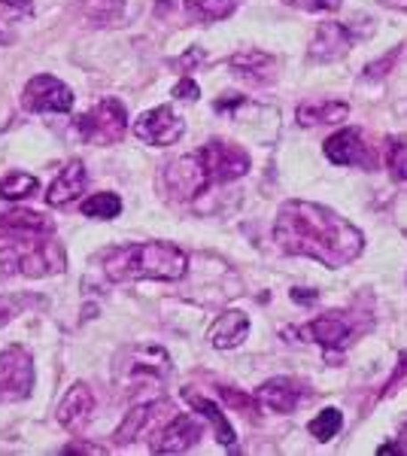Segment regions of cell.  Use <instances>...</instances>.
I'll list each match as a JSON object with an SVG mask.
<instances>
[{
	"mask_svg": "<svg viewBox=\"0 0 407 456\" xmlns=\"http://www.w3.org/2000/svg\"><path fill=\"white\" fill-rule=\"evenodd\" d=\"M40 192V180L25 171H12L0 180V198L4 201H21V198H31Z\"/></svg>",
	"mask_w": 407,
	"mask_h": 456,
	"instance_id": "obj_24",
	"label": "cell"
},
{
	"mask_svg": "<svg viewBox=\"0 0 407 456\" xmlns=\"http://www.w3.org/2000/svg\"><path fill=\"white\" fill-rule=\"evenodd\" d=\"M402 438H404V453H407V426H404V436Z\"/></svg>",
	"mask_w": 407,
	"mask_h": 456,
	"instance_id": "obj_39",
	"label": "cell"
},
{
	"mask_svg": "<svg viewBox=\"0 0 407 456\" xmlns=\"http://www.w3.org/2000/svg\"><path fill=\"white\" fill-rule=\"evenodd\" d=\"M125 12V0H83V16L94 25H110Z\"/></svg>",
	"mask_w": 407,
	"mask_h": 456,
	"instance_id": "obj_27",
	"label": "cell"
},
{
	"mask_svg": "<svg viewBox=\"0 0 407 456\" xmlns=\"http://www.w3.org/2000/svg\"><path fill=\"white\" fill-rule=\"evenodd\" d=\"M198 441H201V426L186 414H176L174 420L152 438L150 447H152V453H186Z\"/></svg>",
	"mask_w": 407,
	"mask_h": 456,
	"instance_id": "obj_13",
	"label": "cell"
},
{
	"mask_svg": "<svg viewBox=\"0 0 407 456\" xmlns=\"http://www.w3.org/2000/svg\"><path fill=\"white\" fill-rule=\"evenodd\" d=\"M165 186H167V192L176 198V201H195V198L210 192V186H207L204 171H201V165H198L195 152H191V156H183V159L170 161V165L165 167Z\"/></svg>",
	"mask_w": 407,
	"mask_h": 456,
	"instance_id": "obj_10",
	"label": "cell"
},
{
	"mask_svg": "<svg viewBox=\"0 0 407 456\" xmlns=\"http://www.w3.org/2000/svg\"><path fill=\"white\" fill-rule=\"evenodd\" d=\"M198 61H204V53H201V49H191V53H189L186 58H180V61H174V64H176L180 70H189L191 64H198Z\"/></svg>",
	"mask_w": 407,
	"mask_h": 456,
	"instance_id": "obj_35",
	"label": "cell"
},
{
	"mask_svg": "<svg viewBox=\"0 0 407 456\" xmlns=\"http://www.w3.org/2000/svg\"><path fill=\"white\" fill-rule=\"evenodd\" d=\"M350 116V104L344 101H305L295 110V119L305 128H313V125H335L344 122Z\"/></svg>",
	"mask_w": 407,
	"mask_h": 456,
	"instance_id": "obj_21",
	"label": "cell"
},
{
	"mask_svg": "<svg viewBox=\"0 0 407 456\" xmlns=\"http://www.w3.org/2000/svg\"><path fill=\"white\" fill-rule=\"evenodd\" d=\"M189 268V256L167 240L113 247L103 256V274L113 283L128 281H180Z\"/></svg>",
	"mask_w": 407,
	"mask_h": 456,
	"instance_id": "obj_2",
	"label": "cell"
},
{
	"mask_svg": "<svg viewBox=\"0 0 407 456\" xmlns=\"http://www.w3.org/2000/svg\"><path fill=\"white\" fill-rule=\"evenodd\" d=\"M68 256L64 247L55 238H28V240H10L0 247V268L6 274H21V277H52L61 274Z\"/></svg>",
	"mask_w": 407,
	"mask_h": 456,
	"instance_id": "obj_3",
	"label": "cell"
},
{
	"mask_svg": "<svg viewBox=\"0 0 407 456\" xmlns=\"http://www.w3.org/2000/svg\"><path fill=\"white\" fill-rule=\"evenodd\" d=\"M64 453H107V451H103V447H94V444H85V441H83V444H68V447H64Z\"/></svg>",
	"mask_w": 407,
	"mask_h": 456,
	"instance_id": "obj_36",
	"label": "cell"
},
{
	"mask_svg": "<svg viewBox=\"0 0 407 456\" xmlns=\"http://www.w3.org/2000/svg\"><path fill=\"white\" fill-rule=\"evenodd\" d=\"M256 402L262 404V408L273 411V414H292L301 402V387L289 378H273L268 384L258 387Z\"/></svg>",
	"mask_w": 407,
	"mask_h": 456,
	"instance_id": "obj_16",
	"label": "cell"
},
{
	"mask_svg": "<svg viewBox=\"0 0 407 456\" xmlns=\"http://www.w3.org/2000/svg\"><path fill=\"white\" fill-rule=\"evenodd\" d=\"M0 234L10 240L49 238V234H55V223L34 210H10V213H0Z\"/></svg>",
	"mask_w": 407,
	"mask_h": 456,
	"instance_id": "obj_14",
	"label": "cell"
},
{
	"mask_svg": "<svg viewBox=\"0 0 407 456\" xmlns=\"http://www.w3.org/2000/svg\"><path fill=\"white\" fill-rule=\"evenodd\" d=\"M92 411H94L92 389L85 384H73L68 389V395L61 399V404H58V423H61L64 429H79V426L88 420Z\"/></svg>",
	"mask_w": 407,
	"mask_h": 456,
	"instance_id": "obj_19",
	"label": "cell"
},
{
	"mask_svg": "<svg viewBox=\"0 0 407 456\" xmlns=\"http://www.w3.org/2000/svg\"><path fill=\"white\" fill-rule=\"evenodd\" d=\"M356 43V34H353L350 25H340V21H325V25L316 28L313 40H310L307 58L316 64H329L344 58Z\"/></svg>",
	"mask_w": 407,
	"mask_h": 456,
	"instance_id": "obj_11",
	"label": "cell"
},
{
	"mask_svg": "<svg viewBox=\"0 0 407 456\" xmlns=\"http://www.w3.org/2000/svg\"><path fill=\"white\" fill-rule=\"evenodd\" d=\"M34 389V359L19 344L0 353V402H21Z\"/></svg>",
	"mask_w": 407,
	"mask_h": 456,
	"instance_id": "obj_6",
	"label": "cell"
},
{
	"mask_svg": "<svg viewBox=\"0 0 407 456\" xmlns=\"http://www.w3.org/2000/svg\"><path fill=\"white\" fill-rule=\"evenodd\" d=\"M0 37H4V34H0Z\"/></svg>",
	"mask_w": 407,
	"mask_h": 456,
	"instance_id": "obj_40",
	"label": "cell"
},
{
	"mask_svg": "<svg viewBox=\"0 0 407 456\" xmlns=\"http://www.w3.org/2000/svg\"><path fill=\"white\" fill-rule=\"evenodd\" d=\"M292 301H298V305H313L316 296L310 289H292Z\"/></svg>",
	"mask_w": 407,
	"mask_h": 456,
	"instance_id": "obj_37",
	"label": "cell"
},
{
	"mask_svg": "<svg viewBox=\"0 0 407 456\" xmlns=\"http://www.w3.org/2000/svg\"><path fill=\"white\" fill-rule=\"evenodd\" d=\"M298 335L310 338V341H316L325 350H344L346 344H350V338H353V322L346 320V314L331 311V314L316 316V320L310 322V326L301 329Z\"/></svg>",
	"mask_w": 407,
	"mask_h": 456,
	"instance_id": "obj_12",
	"label": "cell"
},
{
	"mask_svg": "<svg viewBox=\"0 0 407 456\" xmlns=\"http://www.w3.org/2000/svg\"><path fill=\"white\" fill-rule=\"evenodd\" d=\"M195 159L204 171V180L210 189L222 186V183H234L249 171V156L238 143L210 141L195 150Z\"/></svg>",
	"mask_w": 407,
	"mask_h": 456,
	"instance_id": "obj_5",
	"label": "cell"
},
{
	"mask_svg": "<svg viewBox=\"0 0 407 456\" xmlns=\"http://www.w3.org/2000/svg\"><path fill=\"white\" fill-rule=\"evenodd\" d=\"M340 426H344V414H340L338 408H325L320 417H313V420L307 423V432L320 441H331L340 432Z\"/></svg>",
	"mask_w": 407,
	"mask_h": 456,
	"instance_id": "obj_28",
	"label": "cell"
},
{
	"mask_svg": "<svg viewBox=\"0 0 407 456\" xmlns=\"http://www.w3.org/2000/svg\"><path fill=\"white\" fill-rule=\"evenodd\" d=\"M0 4L12 12H21V16H31L34 12V0H0Z\"/></svg>",
	"mask_w": 407,
	"mask_h": 456,
	"instance_id": "obj_34",
	"label": "cell"
},
{
	"mask_svg": "<svg viewBox=\"0 0 407 456\" xmlns=\"http://www.w3.org/2000/svg\"><path fill=\"white\" fill-rule=\"evenodd\" d=\"M128 378L146 380H165L170 374V359L161 347H134L128 353V365H122Z\"/></svg>",
	"mask_w": 407,
	"mask_h": 456,
	"instance_id": "obj_17",
	"label": "cell"
},
{
	"mask_svg": "<svg viewBox=\"0 0 407 456\" xmlns=\"http://www.w3.org/2000/svg\"><path fill=\"white\" fill-rule=\"evenodd\" d=\"M387 167L395 183H407V137H387Z\"/></svg>",
	"mask_w": 407,
	"mask_h": 456,
	"instance_id": "obj_26",
	"label": "cell"
},
{
	"mask_svg": "<svg viewBox=\"0 0 407 456\" xmlns=\"http://www.w3.org/2000/svg\"><path fill=\"white\" fill-rule=\"evenodd\" d=\"M83 213L88 219H116L122 213V201H119V195H113V192H101V195L85 198Z\"/></svg>",
	"mask_w": 407,
	"mask_h": 456,
	"instance_id": "obj_25",
	"label": "cell"
},
{
	"mask_svg": "<svg viewBox=\"0 0 407 456\" xmlns=\"http://www.w3.org/2000/svg\"><path fill=\"white\" fill-rule=\"evenodd\" d=\"M283 4L295 6V10H307V12H335L340 10L344 0H283Z\"/></svg>",
	"mask_w": 407,
	"mask_h": 456,
	"instance_id": "obj_31",
	"label": "cell"
},
{
	"mask_svg": "<svg viewBox=\"0 0 407 456\" xmlns=\"http://www.w3.org/2000/svg\"><path fill=\"white\" fill-rule=\"evenodd\" d=\"M240 6V0H186L189 19L201 21V25H213V21L228 19Z\"/></svg>",
	"mask_w": 407,
	"mask_h": 456,
	"instance_id": "obj_23",
	"label": "cell"
},
{
	"mask_svg": "<svg viewBox=\"0 0 407 456\" xmlns=\"http://www.w3.org/2000/svg\"><path fill=\"white\" fill-rule=\"evenodd\" d=\"M392 6H402V10H407V0H389Z\"/></svg>",
	"mask_w": 407,
	"mask_h": 456,
	"instance_id": "obj_38",
	"label": "cell"
},
{
	"mask_svg": "<svg viewBox=\"0 0 407 456\" xmlns=\"http://www.w3.org/2000/svg\"><path fill=\"white\" fill-rule=\"evenodd\" d=\"M183 395H186V402L191 404V408L198 411V414L207 417V420L213 423V429H216V441H219V444H225V447H228V444H234V441H238V438H234L232 423L225 420V414H222V411H219L216 404H213L210 399H204V395L191 393V389H186V393H183Z\"/></svg>",
	"mask_w": 407,
	"mask_h": 456,
	"instance_id": "obj_22",
	"label": "cell"
},
{
	"mask_svg": "<svg viewBox=\"0 0 407 456\" xmlns=\"http://www.w3.org/2000/svg\"><path fill=\"white\" fill-rule=\"evenodd\" d=\"M77 131H79V137L92 146L119 143L125 137V131H128V113H125V104L116 98L98 101L88 113H83L77 119Z\"/></svg>",
	"mask_w": 407,
	"mask_h": 456,
	"instance_id": "obj_4",
	"label": "cell"
},
{
	"mask_svg": "<svg viewBox=\"0 0 407 456\" xmlns=\"http://www.w3.org/2000/svg\"><path fill=\"white\" fill-rule=\"evenodd\" d=\"M325 156L335 165H350L362 167V171H374L377 167V152L362 141L356 128H340L325 141Z\"/></svg>",
	"mask_w": 407,
	"mask_h": 456,
	"instance_id": "obj_9",
	"label": "cell"
},
{
	"mask_svg": "<svg viewBox=\"0 0 407 456\" xmlns=\"http://www.w3.org/2000/svg\"><path fill=\"white\" fill-rule=\"evenodd\" d=\"M21 104L31 113H70L73 110V92L61 79L40 73V77L28 79L25 92H21Z\"/></svg>",
	"mask_w": 407,
	"mask_h": 456,
	"instance_id": "obj_7",
	"label": "cell"
},
{
	"mask_svg": "<svg viewBox=\"0 0 407 456\" xmlns=\"http://www.w3.org/2000/svg\"><path fill=\"white\" fill-rule=\"evenodd\" d=\"M273 240L289 256H307L329 268H344L359 259L365 238L335 210L310 201H286L273 223Z\"/></svg>",
	"mask_w": 407,
	"mask_h": 456,
	"instance_id": "obj_1",
	"label": "cell"
},
{
	"mask_svg": "<svg viewBox=\"0 0 407 456\" xmlns=\"http://www.w3.org/2000/svg\"><path fill=\"white\" fill-rule=\"evenodd\" d=\"M165 411H174V404H170V402H150V404H137V408H131L128 417L122 420V426L116 429L113 441L119 447L134 444L140 432H143L152 420H159V417L165 414Z\"/></svg>",
	"mask_w": 407,
	"mask_h": 456,
	"instance_id": "obj_18",
	"label": "cell"
},
{
	"mask_svg": "<svg viewBox=\"0 0 407 456\" xmlns=\"http://www.w3.org/2000/svg\"><path fill=\"white\" fill-rule=\"evenodd\" d=\"M222 399H225L228 404H232L234 411H240V414H256V399H249V395H243L240 389H232V387H225L222 389Z\"/></svg>",
	"mask_w": 407,
	"mask_h": 456,
	"instance_id": "obj_30",
	"label": "cell"
},
{
	"mask_svg": "<svg viewBox=\"0 0 407 456\" xmlns=\"http://www.w3.org/2000/svg\"><path fill=\"white\" fill-rule=\"evenodd\" d=\"M183 134H186V125L170 107L146 110L134 122V137L150 146H174Z\"/></svg>",
	"mask_w": 407,
	"mask_h": 456,
	"instance_id": "obj_8",
	"label": "cell"
},
{
	"mask_svg": "<svg viewBox=\"0 0 407 456\" xmlns=\"http://www.w3.org/2000/svg\"><path fill=\"white\" fill-rule=\"evenodd\" d=\"M247 332H249L247 314L225 311L222 316H216V322L210 326V332H207V341H210L216 350H232V347H238L243 338H247Z\"/></svg>",
	"mask_w": 407,
	"mask_h": 456,
	"instance_id": "obj_20",
	"label": "cell"
},
{
	"mask_svg": "<svg viewBox=\"0 0 407 456\" xmlns=\"http://www.w3.org/2000/svg\"><path fill=\"white\" fill-rule=\"evenodd\" d=\"M85 186H88L85 165L83 161H68V165L58 171L55 180H52V186L46 192V204H52V208H68V204H73L85 192Z\"/></svg>",
	"mask_w": 407,
	"mask_h": 456,
	"instance_id": "obj_15",
	"label": "cell"
},
{
	"mask_svg": "<svg viewBox=\"0 0 407 456\" xmlns=\"http://www.w3.org/2000/svg\"><path fill=\"white\" fill-rule=\"evenodd\" d=\"M395 58H398V53H389L383 61H374V64H368L365 68V79H380L383 73H387L392 64H395Z\"/></svg>",
	"mask_w": 407,
	"mask_h": 456,
	"instance_id": "obj_33",
	"label": "cell"
},
{
	"mask_svg": "<svg viewBox=\"0 0 407 456\" xmlns=\"http://www.w3.org/2000/svg\"><path fill=\"white\" fill-rule=\"evenodd\" d=\"M232 64L234 70L243 73V77H256L258 70H271L273 68V58L268 53H258V49H253V53H238L232 55Z\"/></svg>",
	"mask_w": 407,
	"mask_h": 456,
	"instance_id": "obj_29",
	"label": "cell"
},
{
	"mask_svg": "<svg viewBox=\"0 0 407 456\" xmlns=\"http://www.w3.org/2000/svg\"><path fill=\"white\" fill-rule=\"evenodd\" d=\"M174 98H180V101H198V98H201V88H198V83L191 77H183L180 83L174 86Z\"/></svg>",
	"mask_w": 407,
	"mask_h": 456,
	"instance_id": "obj_32",
	"label": "cell"
}]
</instances>
